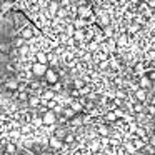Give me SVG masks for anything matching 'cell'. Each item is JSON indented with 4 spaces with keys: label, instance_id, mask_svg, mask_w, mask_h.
Instances as JSON below:
<instances>
[{
    "label": "cell",
    "instance_id": "6da1fadb",
    "mask_svg": "<svg viewBox=\"0 0 155 155\" xmlns=\"http://www.w3.org/2000/svg\"><path fill=\"white\" fill-rule=\"evenodd\" d=\"M128 44H132V38L128 37L125 32H122V34H118L117 35V40H115V45L117 47H120V48H124V47H127Z\"/></svg>",
    "mask_w": 155,
    "mask_h": 155
},
{
    "label": "cell",
    "instance_id": "7a4b0ae2",
    "mask_svg": "<svg viewBox=\"0 0 155 155\" xmlns=\"http://www.w3.org/2000/svg\"><path fill=\"white\" fill-rule=\"evenodd\" d=\"M55 120H57V115L54 114V110H47L42 115V122H44L45 125H54Z\"/></svg>",
    "mask_w": 155,
    "mask_h": 155
},
{
    "label": "cell",
    "instance_id": "3957f363",
    "mask_svg": "<svg viewBox=\"0 0 155 155\" xmlns=\"http://www.w3.org/2000/svg\"><path fill=\"white\" fill-rule=\"evenodd\" d=\"M137 85H138V88H143V90H150V88L153 87V84H152V82L147 78V75H142V77H138Z\"/></svg>",
    "mask_w": 155,
    "mask_h": 155
},
{
    "label": "cell",
    "instance_id": "277c9868",
    "mask_svg": "<svg viewBox=\"0 0 155 155\" xmlns=\"http://www.w3.org/2000/svg\"><path fill=\"white\" fill-rule=\"evenodd\" d=\"M45 80H47L48 84H57V82H58V74L54 70V68L48 67L47 72H45Z\"/></svg>",
    "mask_w": 155,
    "mask_h": 155
},
{
    "label": "cell",
    "instance_id": "5b68a950",
    "mask_svg": "<svg viewBox=\"0 0 155 155\" xmlns=\"http://www.w3.org/2000/svg\"><path fill=\"white\" fill-rule=\"evenodd\" d=\"M47 65H44V64H38V62H35V64H32V72H34L35 75H45V72H47Z\"/></svg>",
    "mask_w": 155,
    "mask_h": 155
},
{
    "label": "cell",
    "instance_id": "8992f818",
    "mask_svg": "<svg viewBox=\"0 0 155 155\" xmlns=\"http://www.w3.org/2000/svg\"><path fill=\"white\" fill-rule=\"evenodd\" d=\"M35 57H37V62H38V64L47 65V62H48V54H45V50H38L37 54H35Z\"/></svg>",
    "mask_w": 155,
    "mask_h": 155
},
{
    "label": "cell",
    "instance_id": "52a82bcc",
    "mask_svg": "<svg viewBox=\"0 0 155 155\" xmlns=\"http://www.w3.org/2000/svg\"><path fill=\"white\" fill-rule=\"evenodd\" d=\"M32 37H34V28L27 24L24 27V30H22V37L20 38H24V40H25V38H32Z\"/></svg>",
    "mask_w": 155,
    "mask_h": 155
},
{
    "label": "cell",
    "instance_id": "ba28073f",
    "mask_svg": "<svg viewBox=\"0 0 155 155\" xmlns=\"http://www.w3.org/2000/svg\"><path fill=\"white\" fill-rule=\"evenodd\" d=\"M28 102H30L32 107H38V105H40V97H38L37 94H30L28 95Z\"/></svg>",
    "mask_w": 155,
    "mask_h": 155
},
{
    "label": "cell",
    "instance_id": "9c48e42d",
    "mask_svg": "<svg viewBox=\"0 0 155 155\" xmlns=\"http://www.w3.org/2000/svg\"><path fill=\"white\" fill-rule=\"evenodd\" d=\"M138 30H140V25H138V24H135V22H132V24H128V27H127V35L137 34Z\"/></svg>",
    "mask_w": 155,
    "mask_h": 155
},
{
    "label": "cell",
    "instance_id": "30bf717a",
    "mask_svg": "<svg viewBox=\"0 0 155 155\" xmlns=\"http://www.w3.org/2000/svg\"><path fill=\"white\" fill-rule=\"evenodd\" d=\"M55 98V92L54 90H45V92H42V100H45V102H50V100H54Z\"/></svg>",
    "mask_w": 155,
    "mask_h": 155
},
{
    "label": "cell",
    "instance_id": "8fae6325",
    "mask_svg": "<svg viewBox=\"0 0 155 155\" xmlns=\"http://www.w3.org/2000/svg\"><path fill=\"white\" fill-rule=\"evenodd\" d=\"M74 40H78L80 42V44H84V40H85V32L84 30H77V28H75V34H74Z\"/></svg>",
    "mask_w": 155,
    "mask_h": 155
},
{
    "label": "cell",
    "instance_id": "7c38bea8",
    "mask_svg": "<svg viewBox=\"0 0 155 155\" xmlns=\"http://www.w3.org/2000/svg\"><path fill=\"white\" fill-rule=\"evenodd\" d=\"M48 143H50V147H54V148H60L62 147V140H58L55 135H52V137L48 138Z\"/></svg>",
    "mask_w": 155,
    "mask_h": 155
},
{
    "label": "cell",
    "instance_id": "4fadbf2b",
    "mask_svg": "<svg viewBox=\"0 0 155 155\" xmlns=\"http://www.w3.org/2000/svg\"><path fill=\"white\" fill-rule=\"evenodd\" d=\"M60 8V5H58V2H48V12H50L52 15L57 14V10Z\"/></svg>",
    "mask_w": 155,
    "mask_h": 155
},
{
    "label": "cell",
    "instance_id": "5bb4252c",
    "mask_svg": "<svg viewBox=\"0 0 155 155\" xmlns=\"http://www.w3.org/2000/svg\"><path fill=\"white\" fill-rule=\"evenodd\" d=\"M114 32H115V28L112 27V25H107V27H104V37H107V38H112V35H114Z\"/></svg>",
    "mask_w": 155,
    "mask_h": 155
},
{
    "label": "cell",
    "instance_id": "9a60e30c",
    "mask_svg": "<svg viewBox=\"0 0 155 155\" xmlns=\"http://www.w3.org/2000/svg\"><path fill=\"white\" fill-rule=\"evenodd\" d=\"M105 120L110 122V124H114L115 120H118V118H117V115L114 114V110H110V112H107V114H105Z\"/></svg>",
    "mask_w": 155,
    "mask_h": 155
},
{
    "label": "cell",
    "instance_id": "2e32d148",
    "mask_svg": "<svg viewBox=\"0 0 155 155\" xmlns=\"http://www.w3.org/2000/svg\"><path fill=\"white\" fill-rule=\"evenodd\" d=\"M5 87L10 88V90H15V88H18V80H7Z\"/></svg>",
    "mask_w": 155,
    "mask_h": 155
},
{
    "label": "cell",
    "instance_id": "e0dca14e",
    "mask_svg": "<svg viewBox=\"0 0 155 155\" xmlns=\"http://www.w3.org/2000/svg\"><path fill=\"white\" fill-rule=\"evenodd\" d=\"M98 134L104 135V137H108V135H110V130H108V127H105V125H100V127H98Z\"/></svg>",
    "mask_w": 155,
    "mask_h": 155
},
{
    "label": "cell",
    "instance_id": "ac0fdd59",
    "mask_svg": "<svg viewBox=\"0 0 155 155\" xmlns=\"http://www.w3.org/2000/svg\"><path fill=\"white\" fill-rule=\"evenodd\" d=\"M0 8H2V14L8 12L12 8V2H4V4H0Z\"/></svg>",
    "mask_w": 155,
    "mask_h": 155
},
{
    "label": "cell",
    "instance_id": "d6986e66",
    "mask_svg": "<svg viewBox=\"0 0 155 155\" xmlns=\"http://www.w3.org/2000/svg\"><path fill=\"white\" fill-rule=\"evenodd\" d=\"M70 124L74 125V127H80V125L84 124V120H82L80 117H77V115H75V117H74V118H72V120H70Z\"/></svg>",
    "mask_w": 155,
    "mask_h": 155
},
{
    "label": "cell",
    "instance_id": "ffe728a7",
    "mask_svg": "<svg viewBox=\"0 0 155 155\" xmlns=\"http://www.w3.org/2000/svg\"><path fill=\"white\" fill-rule=\"evenodd\" d=\"M64 114H65V118H74V117H75V112L72 110L70 107L64 108Z\"/></svg>",
    "mask_w": 155,
    "mask_h": 155
},
{
    "label": "cell",
    "instance_id": "44dd1931",
    "mask_svg": "<svg viewBox=\"0 0 155 155\" xmlns=\"http://www.w3.org/2000/svg\"><path fill=\"white\" fill-rule=\"evenodd\" d=\"M100 147H102V145H100V140H94V142L90 143V150H92V152H97Z\"/></svg>",
    "mask_w": 155,
    "mask_h": 155
},
{
    "label": "cell",
    "instance_id": "7402d4cb",
    "mask_svg": "<svg viewBox=\"0 0 155 155\" xmlns=\"http://www.w3.org/2000/svg\"><path fill=\"white\" fill-rule=\"evenodd\" d=\"M15 147H17V145H15V143H12V142H10V143H7V150H5V152H7L8 155L15 153V150H17Z\"/></svg>",
    "mask_w": 155,
    "mask_h": 155
},
{
    "label": "cell",
    "instance_id": "603a6c76",
    "mask_svg": "<svg viewBox=\"0 0 155 155\" xmlns=\"http://www.w3.org/2000/svg\"><path fill=\"white\" fill-rule=\"evenodd\" d=\"M72 110H74V112H82V104H80V102H72Z\"/></svg>",
    "mask_w": 155,
    "mask_h": 155
},
{
    "label": "cell",
    "instance_id": "cb8c5ba5",
    "mask_svg": "<svg viewBox=\"0 0 155 155\" xmlns=\"http://www.w3.org/2000/svg\"><path fill=\"white\" fill-rule=\"evenodd\" d=\"M74 85H75L77 88H80V90H82V88H84V85H85V80H82V78H75Z\"/></svg>",
    "mask_w": 155,
    "mask_h": 155
},
{
    "label": "cell",
    "instance_id": "d4e9b609",
    "mask_svg": "<svg viewBox=\"0 0 155 155\" xmlns=\"http://www.w3.org/2000/svg\"><path fill=\"white\" fill-rule=\"evenodd\" d=\"M32 124H34L35 127H42V125H44V122H42V117H34Z\"/></svg>",
    "mask_w": 155,
    "mask_h": 155
},
{
    "label": "cell",
    "instance_id": "484cf974",
    "mask_svg": "<svg viewBox=\"0 0 155 155\" xmlns=\"http://www.w3.org/2000/svg\"><path fill=\"white\" fill-rule=\"evenodd\" d=\"M74 140H75V135L74 134H65V142H67V143H72Z\"/></svg>",
    "mask_w": 155,
    "mask_h": 155
},
{
    "label": "cell",
    "instance_id": "4316f807",
    "mask_svg": "<svg viewBox=\"0 0 155 155\" xmlns=\"http://www.w3.org/2000/svg\"><path fill=\"white\" fill-rule=\"evenodd\" d=\"M24 44H25L24 38H15V42H14L15 47H24Z\"/></svg>",
    "mask_w": 155,
    "mask_h": 155
},
{
    "label": "cell",
    "instance_id": "83f0119b",
    "mask_svg": "<svg viewBox=\"0 0 155 155\" xmlns=\"http://www.w3.org/2000/svg\"><path fill=\"white\" fill-rule=\"evenodd\" d=\"M18 98H20V100H27V98H28V92H18Z\"/></svg>",
    "mask_w": 155,
    "mask_h": 155
},
{
    "label": "cell",
    "instance_id": "f1b7e54d",
    "mask_svg": "<svg viewBox=\"0 0 155 155\" xmlns=\"http://www.w3.org/2000/svg\"><path fill=\"white\" fill-rule=\"evenodd\" d=\"M145 4H147V7L150 8V10L153 8V12H155V0H148V2H145Z\"/></svg>",
    "mask_w": 155,
    "mask_h": 155
},
{
    "label": "cell",
    "instance_id": "f546056e",
    "mask_svg": "<svg viewBox=\"0 0 155 155\" xmlns=\"http://www.w3.org/2000/svg\"><path fill=\"white\" fill-rule=\"evenodd\" d=\"M97 45H98V44H97L95 40L90 42V44H88V50H97Z\"/></svg>",
    "mask_w": 155,
    "mask_h": 155
},
{
    "label": "cell",
    "instance_id": "4dcf8cb0",
    "mask_svg": "<svg viewBox=\"0 0 155 155\" xmlns=\"http://www.w3.org/2000/svg\"><path fill=\"white\" fill-rule=\"evenodd\" d=\"M58 5H60V7H70V2H68V0H62Z\"/></svg>",
    "mask_w": 155,
    "mask_h": 155
},
{
    "label": "cell",
    "instance_id": "1f68e13d",
    "mask_svg": "<svg viewBox=\"0 0 155 155\" xmlns=\"http://www.w3.org/2000/svg\"><path fill=\"white\" fill-rule=\"evenodd\" d=\"M98 65H100V68H107V67H108V65H110V64H108V60H105V62H100V64H98Z\"/></svg>",
    "mask_w": 155,
    "mask_h": 155
},
{
    "label": "cell",
    "instance_id": "d6a6232c",
    "mask_svg": "<svg viewBox=\"0 0 155 155\" xmlns=\"http://www.w3.org/2000/svg\"><path fill=\"white\" fill-rule=\"evenodd\" d=\"M28 50H30V48H28V45H24V47L20 48V52H22V54H27Z\"/></svg>",
    "mask_w": 155,
    "mask_h": 155
},
{
    "label": "cell",
    "instance_id": "836d02e7",
    "mask_svg": "<svg viewBox=\"0 0 155 155\" xmlns=\"http://www.w3.org/2000/svg\"><path fill=\"white\" fill-rule=\"evenodd\" d=\"M2 155H8V153H7V152H4V153H2Z\"/></svg>",
    "mask_w": 155,
    "mask_h": 155
},
{
    "label": "cell",
    "instance_id": "e575fe53",
    "mask_svg": "<svg viewBox=\"0 0 155 155\" xmlns=\"http://www.w3.org/2000/svg\"><path fill=\"white\" fill-rule=\"evenodd\" d=\"M0 115H2V107H0Z\"/></svg>",
    "mask_w": 155,
    "mask_h": 155
}]
</instances>
